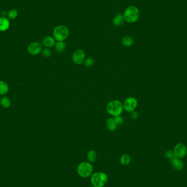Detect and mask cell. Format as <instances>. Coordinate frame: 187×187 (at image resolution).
I'll return each instance as SVG.
<instances>
[{"label":"cell","mask_w":187,"mask_h":187,"mask_svg":"<svg viewBox=\"0 0 187 187\" xmlns=\"http://www.w3.org/2000/svg\"><path fill=\"white\" fill-rule=\"evenodd\" d=\"M123 15L125 22L132 24L138 20L140 17V10L136 6H130L125 9Z\"/></svg>","instance_id":"obj_1"},{"label":"cell","mask_w":187,"mask_h":187,"mask_svg":"<svg viewBox=\"0 0 187 187\" xmlns=\"http://www.w3.org/2000/svg\"><path fill=\"white\" fill-rule=\"evenodd\" d=\"M124 110L123 103L119 100H112L107 103L106 111L111 116L115 117L120 116Z\"/></svg>","instance_id":"obj_2"},{"label":"cell","mask_w":187,"mask_h":187,"mask_svg":"<svg viewBox=\"0 0 187 187\" xmlns=\"http://www.w3.org/2000/svg\"><path fill=\"white\" fill-rule=\"evenodd\" d=\"M69 33V30L67 27L60 25L54 29L53 37L57 41H64L68 38Z\"/></svg>","instance_id":"obj_3"},{"label":"cell","mask_w":187,"mask_h":187,"mask_svg":"<svg viewBox=\"0 0 187 187\" xmlns=\"http://www.w3.org/2000/svg\"><path fill=\"white\" fill-rule=\"evenodd\" d=\"M108 182L107 174L103 172H97L91 175V183L93 187H103Z\"/></svg>","instance_id":"obj_4"},{"label":"cell","mask_w":187,"mask_h":187,"mask_svg":"<svg viewBox=\"0 0 187 187\" xmlns=\"http://www.w3.org/2000/svg\"><path fill=\"white\" fill-rule=\"evenodd\" d=\"M93 169L91 163L89 161H83L78 165L77 171L81 177L87 178L93 174Z\"/></svg>","instance_id":"obj_5"},{"label":"cell","mask_w":187,"mask_h":187,"mask_svg":"<svg viewBox=\"0 0 187 187\" xmlns=\"http://www.w3.org/2000/svg\"><path fill=\"white\" fill-rule=\"evenodd\" d=\"M124 110L128 112H131L135 110L138 105L137 100L133 97H129L126 98L123 103Z\"/></svg>","instance_id":"obj_6"},{"label":"cell","mask_w":187,"mask_h":187,"mask_svg":"<svg viewBox=\"0 0 187 187\" xmlns=\"http://www.w3.org/2000/svg\"><path fill=\"white\" fill-rule=\"evenodd\" d=\"M85 59V54L82 49H77L74 52L72 56L73 62L76 65H82Z\"/></svg>","instance_id":"obj_7"},{"label":"cell","mask_w":187,"mask_h":187,"mask_svg":"<svg viewBox=\"0 0 187 187\" xmlns=\"http://www.w3.org/2000/svg\"><path fill=\"white\" fill-rule=\"evenodd\" d=\"M174 152L175 157L182 159L187 155V147L183 143H178L174 148Z\"/></svg>","instance_id":"obj_8"},{"label":"cell","mask_w":187,"mask_h":187,"mask_svg":"<svg viewBox=\"0 0 187 187\" xmlns=\"http://www.w3.org/2000/svg\"><path fill=\"white\" fill-rule=\"evenodd\" d=\"M42 50V45L38 42H33L28 45L27 51L31 55H37Z\"/></svg>","instance_id":"obj_9"},{"label":"cell","mask_w":187,"mask_h":187,"mask_svg":"<svg viewBox=\"0 0 187 187\" xmlns=\"http://www.w3.org/2000/svg\"><path fill=\"white\" fill-rule=\"evenodd\" d=\"M171 163L172 165L174 167V169L177 170V171H181L183 169L184 164V163L180 158H178L177 157H174L171 160Z\"/></svg>","instance_id":"obj_10"},{"label":"cell","mask_w":187,"mask_h":187,"mask_svg":"<svg viewBox=\"0 0 187 187\" xmlns=\"http://www.w3.org/2000/svg\"><path fill=\"white\" fill-rule=\"evenodd\" d=\"M42 43L47 48H52L55 45L56 40L53 36H46L42 40Z\"/></svg>","instance_id":"obj_11"},{"label":"cell","mask_w":187,"mask_h":187,"mask_svg":"<svg viewBox=\"0 0 187 187\" xmlns=\"http://www.w3.org/2000/svg\"><path fill=\"white\" fill-rule=\"evenodd\" d=\"M10 22L8 18L6 17L0 18V31L4 32L7 31L10 27Z\"/></svg>","instance_id":"obj_12"},{"label":"cell","mask_w":187,"mask_h":187,"mask_svg":"<svg viewBox=\"0 0 187 187\" xmlns=\"http://www.w3.org/2000/svg\"><path fill=\"white\" fill-rule=\"evenodd\" d=\"M124 22L123 14L118 13L113 19L112 23L114 27H119L123 24Z\"/></svg>","instance_id":"obj_13"},{"label":"cell","mask_w":187,"mask_h":187,"mask_svg":"<svg viewBox=\"0 0 187 187\" xmlns=\"http://www.w3.org/2000/svg\"><path fill=\"white\" fill-rule=\"evenodd\" d=\"M118 124L117 123L116 120L113 118H109L107 121H106V126L107 129L111 131H116L117 127H118Z\"/></svg>","instance_id":"obj_14"},{"label":"cell","mask_w":187,"mask_h":187,"mask_svg":"<svg viewBox=\"0 0 187 187\" xmlns=\"http://www.w3.org/2000/svg\"><path fill=\"white\" fill-rule=\"evenodd\" d=\"M67 47L66 43L64 41H57L54 45L56 52L59 53L63 52Z\"/></svg>","instance_id":"obj_15"},{"label":"cell","mask_w":187,"mask_h":187,"mask_svg":"<svg viewBox=\"0 0 187 187\" xmlns=\"http://www.w3.org/2000/svg\"><path fill=\"white\" fill-rule=\"evenodd\" d=\"M122 45L126 47H130L132 46L134 43V38L130 36H125L121 40Z\"/></svg>","instance_id":"obj_16"},{"label":"cell","mask_w":187,"mask_h":187,"mask_svg":"<svg viewBox=\"0 0 187 187\" xmlns=\"http://www.w3.org/2000/svg\"><path fill=\"white\" fill-rule=\"evenodd\" d=\"M9 91V86L5 81L0 80V95H5Z\"/></svg>","instance_id":"obj_17"},{"label":"cell","mask_w":187,"mask_h":187,"mask_svg":"<svg viewBox=\"0 0 187 187\" xmlns=\"http://www.w3.org/2000/svg\"><path fill=\"white\" fill-rule=\"evenodd\" d=\"M97 153L93 150H90L88 152L87 154V159L89 163H93L95 162L97 159Z\"/></svg>","instance_id":"obj_18"},{"label":"cell","mask_w":187,"mask_h":187,"mask_svg":"<svg viewBox=\"0 0 187 187\" xmlns=\"http://www.w3.org/2000/svg\"><path fill=\"white\" fill-rule=\"evenodd\" d=\"M131 156L127 154H124L120 156V163L121 165L126 166L131 162Z\"/></svg>","instance_id":"obj_19"},{"label":"cell","mask_w":187,"mask_h":187,"mask_svg":"<svg viewBox=\"0 0 187 187\" xmlns=\"http://www.w3.org/2000/svg\"><path fill=\"white\" fill-rule=\"evenodd\" d=\"M0 104L2 107L5 108H8L11 105V101L8 97L3 96L0 100Z\"/></svg>","instance_id":"obj_20"},{"label":"cell","mask_w":187,"mask_h":187,"mask_svg":"<svg viewBox=\"0 0 187 187\" xmlns=\"http://www.w3.org/2000/svg\"><path fill=\"white\" fill-rule=\"evenodd\" d=\"M18 10L15 9H12L8 11L7 16L9 19H15L18 17Z\"/></svg>","instance_id":"obj_21"},{"label":"cell","mask_w":187,"mask_h":187,"mask_svg":"<svg viewBox=\"0 0 187 187\" xmlns=\"http://www.w3.org/2000/svg\"><path fill=\"white\" fill-rule=\"evenodd\" d=\"M95 61L92 58H86L85 59L84 61L83 62L84 66L86 67H90L93 66L94 64Z\"/></svg>","instance_id":"obj_22"},{"label":"cell","mask_w":187,"mask_h":187,"mask_svg":"<svg viewBox=\"0 0 187 187\" xmlns=\"http://www.w3.org/2000/svg\"><path fill=\"white\" fill-rule=\"evenodd\" d=\"M41 53H42V56L44 57L45 58H49L52 55L51 50L49 48H47L42 49Z\"/></svg>","instance_id":"obj_23"},{"label":"cell","mask_w":187,"mask_h":187,"mask_svg":"<svg viewBox=\"0 0 187 187\" xmlns=\"http://www.w3.org/2000/svg\"><path fill=\"white\" fill-rule=\"evenodd\" d=\"M165 156L166 158L170 159L171 160L172 158H174V151H170V150L165 151Z\"/></svg>","instance_id":"obj_24"},{"label":"cell","mask_w":187,"mask_h":187,"mask_svg":"<svg viewBox=\"0 0 187 187\" xmlns=\"http://www.w3.org/2000/svg\"><path fill=\"white\" fill-rule=\"evenodd\" d=\"M114 118L116 120V122L118 125H121L124 123V120L121 116H116L115 117H114Z\"/></svg>","instance_id":"obj_25"},{"label":"cell","mask_w":187,"mask_h":187,"mask_svg":"<svg viewBox=\"0 0 187 187\" xmlns=\"http://www.w3.org/2000/svg\"><path fill=\"white\" fill-rule=\"evenodd\" d=\"M130 113V117L133 119H137L138 118V117H139V114L137 112L134 110L133 111L131 112Z\"/></svg>","instance_id":"obj_26"}]
</instances>
